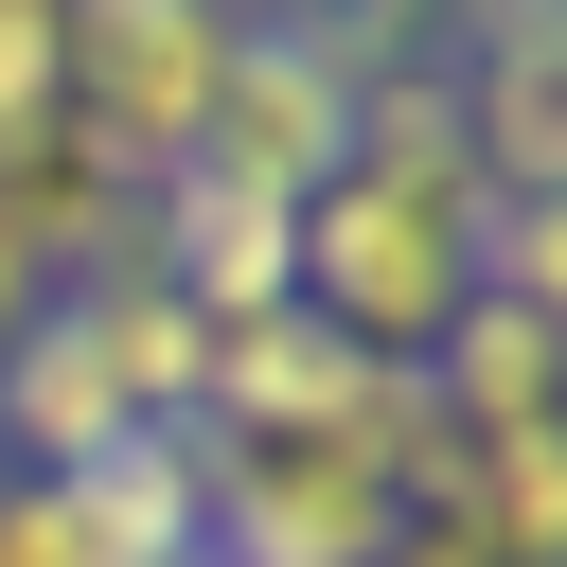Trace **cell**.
I'll list each match as a JSON object with an SVG mask.
<instances>
[{
    "label": "cell",
    "mask_w": 567,
    "mask_h": 567,
    "mask_svg": "<svg viewBox=\"0 0 567 567\" xmlns=\"http://www.w3.org/2000/svg\"><path fill=\"white\" fill-rule=\"evenodd\" d=\"M478 230H496L478 159H337L301 195V319L354 337L372 372H425L443 319L478 301Z\"/></svg>",
    "instance_id": "cell-1"
},
{
    "label": "cell",
    "mask_w": 567,
    "mask_h": 567,
    "mask_svg": "<svg viewBox=\"0 0 567 567\" xmlns=\"http://www.w3.org/2000/svg\"><path fill=\"white\" fill-rule=\"evenodd\" d=\"M195 549L213 567H390L408 478L372 443H230V425H195Z\"/></svg>",
    "instance_id": "cell-2"
},
{
    "label": "cell",
    "mask_w": 567,
    "mask_h": 567,
    "mask_svg": "<svg viewBox=\"0 0 567 567\" xmlns=\"http://www.w3.org/2000/svg\"><path fill=\"white\" fill-rule=\"evenodd\" d=\"M266 0H71V124L124 159V177H177L230 53H248Z\"/></svg>",
    "instance_id": "cell-3"
},
{
    "label": "cell",
    "mask_w": 567,
    "mask_h": 567,
    "mask_svg": "<svg viewBox=\"0 0 567 567\" xmlns=\"http://www.w3.org/2000/svg\"><path fill=\"white\" fill-rule=\"evenodd\" d=\"M195 159H213V177H248V195H319V177L354 159V89H337V53L301 35V0H266V18H248V53H230V89H213Z\"/></svg>",
    "instance_id": "cell-4"
},
{
    "label": "cell",
    "mask_w": 567,
    "mask_h": 567,
    "mask_svg": "<svg viewBox=\"0 0 567 567\" xmlns=\"http://www.w3.org/2000/svg\"><path fill=\"white\" fill-rule=\"evenodd\" d=\"M142 266H159V284L230 337V319L301 301V195H248V177L177 159V177H142Z\"/></svg>",
    "instance_id": "cell-5"
},
{
    "label": "cell",
    "mask_w": 567,
    "mask_h": 567,
    "mask_svg": "<svg viewBox=\"0 0 567 567\" xmlns=\"http://www.w3.org/2000/svg\"><path fill=\"white\" fill-rule=\"evenodd\" d=\"M142 248V177L53 106L35 142H0V266L18 284H89V266H124Z\"/></svg>",
    "instance_id": "cell-6"
},
{
    "label": "cell",
    "mask_w": 567,
    "mask_h": 567,
    "mask_svg": "<svg viewBox=\"0 0 567 567\" xmlns=\"http://www.w3.org/2000/svg\"><path fill=\"white\" fill-rule=\"evenodd\" d=\"M354 408H372V354L319 337L301 301L230 319L213 337V390H195V425H230V443H354Z\"/></svg>",
    "instance_id": "cell-7"
},
{
    "label": "cell",
    "mask_w": 567,
    "mask_h": 567,
    "mask_svg": "<svg viewBox=\"0 0 567 567\" xmlns=\"http://www.w3.org/2000/svg\"><path fill=\"white\" fill-rule=\"evenodd\" d=\"M106 443H142V425H124V390H106V354H89L71 284H53L18 319V354H0V478H89Z\"/></svg>",
    "instance_id": "cell-8"
},
{
    "label": "cell",
    "mask_w": 567,
    "mask_h": 567,
    "mask_svg": "<svg viewBox=\"0 0 567 567\" xmlns=\"http://www.w3.org/2000/svg\"><path fill=\"white\" fill-rule=\"evenodd\" d=\"M461 142H478V195H567V0L461 53Z\"/></svg>",
    "instance_id": "cell-9"
},
{
    "label": "cell",
    "mask_w": 567,
    "mask_h": 567,
    "mask_svg": "<svg viewBox=\"0 0 567 567\" xmlns=\"http://www.w3.org/2000/svg\"><path fill=\"white\" fill-rule=\"evenodd\" d=\"M71 319H89V354H106V390H124V425H195V390H213V319L124 248V266H89L71 284Z\"/></svg>",
    "instance_id": "cell-10"
},
{
    "label": "cell",
    "mask_w": 567,
    "mask_h": 567,
    "mask_svg": "<svg viewBox=\"0 0 567 567\" xmlns=\"http://www.w3.org/2000/svg\"><path fill=\"white\" fill-rule=\"evenodd\" d=\"M425 390H443V425H461V443H496V425H567V337H549L514 284H478V301L443 319Z\"/></svg>",
    "instance_id": "cell-11"
},
{
    "label": "cell",
    "mask_w": 567,
    "mask_h": 567,
    "mask_svg": "<svg viewBox=\"0 0 567 567\" xmlns=\"http://www.w3.org/2000/svg\"><path fill=\"white\" fill-rule=\"evenodd\" d=\"M53 496H71V549L89 567H195V425H142V443H106Z\"/></svg>",
    "instance_id": "cell-12"
},
{
    "label": "cell",
    "mask_w": 567,
    "mask_h": 567,
    "mask_svg": "<svg viewBox=\"0 0 567 567\" xmlns=\"http://www.w3.org/2000/svg\"><path fill=\"white\" fill-rule=\"evenodd\" d=\"M478 284H514V301L567 337V195H496V230H478Z\"/></svg>",
    "instance_id": "cell-13"
},
{
    "label": "cell",
    "mask_w": 567,
    "mask_h": 567,
    "mask_svg": "<svg viewBox=\"0 0 567 567\" xmlns=\"http://www.w3.org/2000/svg\"><path fill=\"white\" fill-rule=\"evenodd\" d=\"M71 106V0H0V142H35Z\"/></svg>",
    "instance_id": "cell-14"
},
{
    "label": "cell",
    "mask_w": 567,
    "mask_h": 567,
    "mask_svg": "<svg viewBox=\"0 0 567 567\" xmlns=\"http://www.w3.org/2000/svg\"><path fill=\"white\" fill-rule=\"evenodd\" d=\"M0 567H89V549H71V496H53V478H0Z\"/></svg>",
    "instance_id": "cell-15"
},
{
    "label": "cell",
    "mask_w": 567,
    "mask_h": 567,
    "mask_svg": "<svg viewBox=\"0 0 567 567\" xmlns=\"http://www.w3.org/2000/svg\"><path fill=\"white\" fill-rule=\"evenodd\" d=\"M390 567H478V549H461V532H425V514H408V549H390Z\"/></svg>",
    "instance_id": "cell-16"
},
{
    "label": "cell",
    "mask_w": 567,
    "mask_h": 567,
    "mask_svg": "<svg viewBox=\"0 0 567 567\" xmlns=\"http://www.w3.org/2000/svg\"><path fill=\"white\" fill-rule=\"evenodd\" d=\"M195 567H213V549H195Z\"/></svg>",
    "instance_id": "cell-17"
}]
</instances>
